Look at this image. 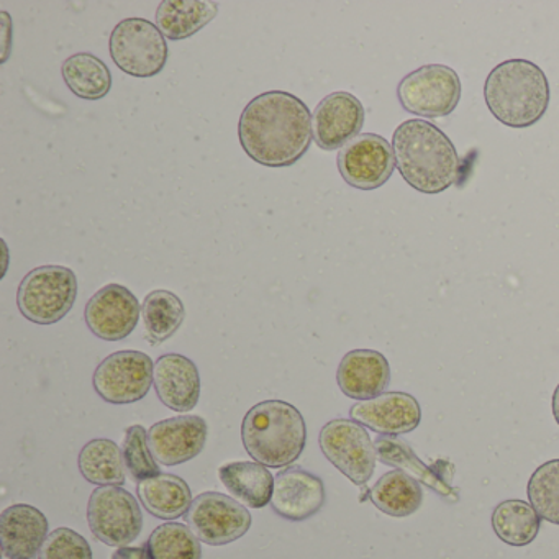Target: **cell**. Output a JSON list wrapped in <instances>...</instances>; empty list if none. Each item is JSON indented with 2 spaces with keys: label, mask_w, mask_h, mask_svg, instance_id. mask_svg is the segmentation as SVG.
I'll list each match as a JSON object with an SVG mask.
<instances>
[{
  "label": "cell",
  "mask_w": 559,
  "mask_h": 559,
  "mask_svg": "<svg viewBox=\"0 0 559 559\" xmlns=\"http://www.w3.org/2000/svg\"><path fill=\"white\" fill-rule=\"evenodd\" d=\"M526 492L538 515L559 525V460L542 464L530 477Z\"/></svg>",
  "instance_id": "obj_31"
},
{
  "label": "cell",
  "mask_w": 559,
  "mask_h": 559,
  "mask_svg": "<svg viewBox=\"0 0 559 559\" xmlns=\"http://www.w3.org/2000/svg\"><path fill=\"white\" fill-rule=\"evenodd\" d=\"M140 502L156 519L176 520L191 509L192 492L185 479L176 474L159 473L136 484Z\"/></svg>",
  "instance_id": "obj_21"
},
{
  "label": "cell",
  "mask_w": 559,
  "mask_h": 559,
  "mask_svg": "<svg viewBox=\"0 0 559 559\" xmlns=\"http://www.w3.org/2000/svg\"><path fill=\"white\" fill-rule=\"evenodd\" d=\"M87 522L99 542L122 548L142 533L143 513L135 497L122 486H99L91 493Z\"/></svg>",
  "instance_id": "obj_8"
},
{
  "label": "cell",
  "mask_w": 559,
  "mask_h": 559,
  "mask_svg": "<svg viewBox=\"0 0 559 559\" xmlns=\"http://www.w3.org/2000/svg\"><path fill=\"white\" fill-rule=\"evenodd\" d=\"M142 317L146 338L153 345H159L181 329L186 319V307L171 290H153L143 300Z\"/></svg>",
  "instance_id": "obj_28"
},
{
  "label": "cell",
  "mask_w": 559,
  "mask_h": 559,
  "mask_svg": "<svg viewBox=\"0 0 559 559\" xmlns=\"http://www.w3.org/2000/svg\"><path fill=\"white\" fill-rule=\"evenodd\" d=\"M374 447L376 453H378V457L382 463L404 471L414 479L417 477L420 483L427 484L430 489L441 493V496H450L451 489L447 486V483L438 474H435L431 467L421 463L405 441L394 437H385L384 435V437H379L374 441Z\"/></svg>",
  "instance_id": "obj_29"
},
{
  "label": "cell",
  "mask_w": 559,
  "mask_h": 559,
  "mask_svg": "<svg viewBox=\"0 0 559 559\" xmlns=\"http://www.w3.org/2000/svg\"><path fill=\"white\" fill-rule=\"evenodd\" d=\"M397 97L408 114L440 119L453 114L460 104V76L444 64H425L399 83Z\"/></svg>",
  "instance_id": "obj_7"
},
{
  "label": "cell",
  "mask_w": 559,
  "mask_h": 559,
  "mask_svg": "<svg viewBox=\"0 0 559 559\" xmlns=\"http://www.w3.org/2000/svg\"><path fill=\"white\" fill-rule=\"evenodd\" d=\"M336 382L346 397L371 401L384 394L391 382V366L382 353L374 349H353L343 356L336 371Z\"/></svg>",
  "instance_id": "obj_18"
},
{
  "label": "cell",
  "mask_w": 559,
  "mask_h": 559,
  "mask_svg": "<svg viewBox=\"0 0 559 559\" xmlns=\"http://www.w3.org/2000/svg\"><path fill=\"white\" fill-rule=\"evenodd\" d=\"M552 415H555V420L559 425V384L556 388L555 394H552Z\"/></svg>",
  "instance_id": "obj_35"
},
{
  "label": "cell",
  "mask_w": 559,
  "mask_h": 559,
  "mask_svg": "<svg viewBox=\"0 0 559 559\" xmlns=\"http://www.w3.org/2000/svg\"><path fill=\"white\" fill-rule=\"evenodd\" d=\"M349 417L376 433L397 437L411 433L420 425L421 408L414 395L405 392H384L371 401L353 405L349 408Z\"/></svg>",
  "instance_id": "obj_16"
},
{
  "label": "cell",
  "mask_w": 559,
  "mask_h": 559,
  "mask_svg": "<svg viewBox=\"0 0 559 559\" xmlns=\"http://www.w3.org/2000/svg\"><path fill=\"white\" fill-rule=\"evenodd\" d=\"M365 126V107L349 93H333L313 112V140L319 148L335 152L359 136Z\"/></svg>",
  "instance_id": "obj_14"
},
{
  "label": "cell",
  "mask_w": 559,
  "mask_h": 559,
  "mask_svg": "<svg viewBox=\"0 0 559 559\" xmlns=\"http://www.w3.org/2000/svg\"><path fill=\"white\" fill-rule=\"evenodd\" d=\"M186 522L202 543L224 546L247 535L251 513L247 507L225 493L204 492L192 500Z\"/></svg>",
  "instance_id": "obj_11"
},
{
  "label": "cell",
  "mask_w": 559,
  "mask_h": 559,
  "mask_svg": "<svg viewBox=\"0 0 559 559\" xmlns=\"http://www.w3.org/2000/svg\"><path fill=\"white\" fill-rule=\"evenodd\" d=\"M207 424L199 415H181L158 421L148 430L150 450L163 466L188 463L204 450Z\"/></svg>",
  "instance_id": "obj_15"
},
{
  "label": "cell",
  "mask_w": 559,
  "mask_h": 559,
  "mask_svg": "<svg viewBox=\"0 0 559 559\" xmlns=\"http://www.w3.org/2000/svg\"><path fill=\"white\" fill-rule=\"evenodd\" d=\"M47 536V516L27 503H15L0 516V542L8 559L37 558Z\"/></svg>",
  "instance_id": "obj_20"
},
{
  "label": "cell",
  "mask_w": 559,
  "mask_h": 559,
  "mask_svg": "<svg viewBox=\"0 0 559 559\" xmlns=\"http://www.w3.org/2000/svg\"><path fill=\"white\" fill-rule=\"evenodd\" d=\"M490 522L500 542L510 546H526L538 536L542 516L532 503L510 499L493 509Z\"/></svg>",
  "instance_id": "obj_27"
},
{
  "label": "cell",
  "mask_w": 559,
  "mask_h": 559,
  "mask_svg": "<svg viewBox=\"0 0 559 559\" xmlns=\"http://www.w3.org/2000/svg\"><path fill=\"white\" fill-rule=\"evenodd\" d=\"M241 148L258 165L289 168L313 142L309 107L286 91H270L250 100L238 122Z\"/></svg>",
  "instance_id": "obj_1"
},
{
  "label": "cell",
  "mask_w": 559,
  "mask_h": 559,
  "mask_svg": "<svg viewBox=\"0 0 559 559\" xmlns=\"http://www.w3.org/2000/svg\"><path fill=\"white\" fill-rule=\"evenodd\" d=\"M325 499V486L319 476L302 467H287L274 479L271 507L283 519L302 522L319 513Z\"/></svg>",
  "instance_id": "obj_17"
},
{
  "label": "cell",
  "mask_w": 559,
  "mask_h": 559,
  "mask_svg": "<svg viewBox=\"0 0 559 559\" xmlns=\"http://www.w3.org/2000/svg\"><path fill=\"white\" fill-rule=\"evenodd\" d=\"M146 551L150 559H202L201 539L189 526L176 522L153 530Z\"/></svg>",
  "instance_id": "obj_30"
},
{
  "label": "cell",
  "mask_w": 559,
  "mask_h": 559,
  "mask_svg": "<svg viewBox=\"0 0 559 559\" xmlns=\"http://www.w3.org/2000/svg\"><path fill=\"white\" fill-rule=\"evenodd\" d=\"M484 99L490 114L503 126L528 129L548 110V80L532 61H503L487 76Z\"/></svg>",
  "instance_id": "obj_3"
},
{
  "label": "cell",
  "mask_w": 559,
  "mask_h": 559,
  "mask_svg": "<svg viewBox=\"0 0 559 559\" xmlns=\"http://www.w3.org/2000/svg\"><path fill=\"white\" fill-rule=\"evenodd\" d=\"M336 165L346 185L361 191L381 188L397 168L391 143L376 133H361L343 146Z\"/></svg>",
  "instance_id": "obj_12"
},
{
  "label": "cell",
  "mask_w": 559,
  "mask_h": 559,
  "mask_svg": "<svg viewBox=\"0 0 559 559\" xmlns=\"http://www.w3.org/2000/svg\"><path fill=\"white\" fill-rule=\"evenodd\" d=\"M241 440L257 463L286 467L299 460L306 448V420L289 402H260L245 415Z\"/></svg>",
  "instance_id": "obj_4"
},
{
  "label": "cell",
  "mask_w": 559,
  "mask_h": 559,
  "mask_svg": "<svg viewBox=\"0 0 559 559\" xmlns=\"http://www.w3.org/2000/svg\"><path fill=\"white\" fill-rule=\"evenodd\" d=\"M159 401L176 412H189L201 397V376L192 359L178 353L159 356L153 376Z\"/></svg>",
  "instance_id": "obj_19"
},
{
  "label": "cell",
  "mask_w": 559,
  "mask_h": 559,
  "mask_svg": "<svg viewBox=\"0 0 559 559\" xmlns=\"http://www.w3.org/2000/svg\"><path fill=\"white\" fill-rule=\"evenodd\" d=\"M217 14L218 5L207 0H165L156 11V27L168 40H186L211 24Z\"/></svg>",
  "instance_id": "obj_22"
},
{
  "label": "cell",
  "mask_w": 559,
  "mask_h": 559,
  "mask_svg": "<svg viewBox=\"0 0 559 559\" xmlns=\"http://www.w3.org/2000/svg\"><path fill=\"white\" fill-rule=\"evenodd\" d=\"M155 362L142 352H117L107 356L94 372L97 395L109 404L142 401L153 384Z\"/></svg>",
  "instance_id": "obj_10"
},
{
  "label": "cell",
  "mask_w": 559,
  "mask_h": 559,
  "mask_svg": "<svg viewBox=\"0 0 559 559\" xmlns=\"http://www.w3.org/2000/svg\"><path fill=\"white\" fill-rule=\"evenodd\" d=\"M110 57L119 70L133 78H153L168 61L165 35L146 19H126L110 35Z\"/></svg>",
  "instance_id": "obj_6"
},
{
  "label": "cell",
  "mask_w": 559,
  "mask_h": 559,
  "mask_svg": "<svg viewBox=\"0 0 559 559\" xmlns=\"http://www.w3.org/2000/svg\"><path fill=\"white\" fill-rule=\"evenodd\" d=\"M38 559H93V549L83 535L61 526L47 536Z\"/></svg>",
  "instance_id": "obj_33"
},
{
  "label": "cell",
  "mask_w": 559,
  "mask_h": 559,
  "mask_svg": "<svg viewBox=\"0 0 559 559\" xmlns=\"http://www.w3.org/2000/svg\"><path fill=\"white\" fill-rule=\"evenodd\" d=\"M392 148L402 178L421 194H440L460 178L461 162L453 142L427 120L401 123Z\"/></svg>",
  "instance_id": "obj_2"
},
{
  "label": "cell",
  "mask_w": 559,
  "mask_h": 559,
  "mask_svg": "<svg viewBox=\"0 0 559 559\" xmlns=\"http://www.w3.org/2000/svg\"><path fill=\"white\" fill-rule=\"evenodd\" d=\"M319 444L326 460L356 486H365L374 474L378 453L368 430L358 421H329L320 430Z\"/></svg>",
  "instance_id": "obj_9"
},
{
  "label": "cell",
  "mask_w": 559,
  "mask_h": 559,
  "mask_svg": "<svg viewBox=\"0 0 559 559\" xmlns=\"http://www.w3.org/2000/svg\"><path fill=\"white\" fill-rule=\"evenodd\" d=\"M61 74L71 93L80 99H104L112 90L109 68L93 53H76L67 58L61 67Z\"/></svg>",
  "instance_id": "obj_25"
},
{
  "label": "cell",
  "mask_w": 559,
  "mask_h": 559,
  "mask_svg": "<svg viewBox=\"0 0 559 559\" xmlns=\"http://www.w3.org/2000/svg\"><path fill=\"white\" fill-rule=\"evenodd\" d=\"M218 477L228 492L250 509H263L271 503L274 477L263 464L235 461L222 466L218 469Z\"/></svg>",
  "instance_id": "obj_23"
},
{
  "label": "cell",
  "mask_w": 559,
  "mask_h": 559,
  "mask_svg": "<svg viewBox=\"0 0 559 559\" xmlns=\"http://www.w3.org/2000/svg\"><path fill=\"white\" fill-rule=\"evenodd\" d=\"M371 502L385 515L402 519L420 509L424 490L417 479L404 471L395 469L385 473L372 487Z\"/></svg>",
  "instance_id": "obj_24"
},
{
  "label": "cell",
  "mask_w": 559,
  "mask_h": 559,
  "mask_svg": "<svg viewBox=\"0 0 559 559\" xmlns=\"http://www.w3.org/2000/svg\"><path fill=\"white\" fill-rule=\"evenodd\" d=\"M140 313L142 307L132 290L120 284H107L91 297L84 317L97 338L119 342L135 330Z\"/></svg>",
  "instance_id": "obj_13"
},
{
  "label": "cell",
  "mask_w": 559,
  "mask_h": 559,
  "mask_svg": "<svg viewBox=\"0 0 559 559\" xmlns=\"http://www.w3.org/2000/svg\"><path fill=\"white\" fill-rule=\"evenodd\" d=\"M78 277L73 270L57 264L35 267L22 280L17 306L22 316L37 325H53L73 309Z\"/></svg>",
  "instance_id": "obj_5"
},
{
  "label": "cell",
  "mask_w": 559,
  "mask_h": 559,
  "mask_svg": "<svg viewBox=\"0 0 559 559\" xmlns=\"http://www.w3.org/2000/svg\"><path fill=\"white\" fill-rule=\"evenodd\" d=\"M78 466L84 479L97 486H123L126 484V463L122 450L109 438L91 440L81 450Z\"/></svg>",
  "instance_id": "obj_26"
},
{
  "label": "cell",
  "mask_w": 559,
  "mask_h": 559,
  "mask_svg": "<svg viewBox=\"0 0 559 559\" xmlns=\"http://www.w3.org/2000/svg\"><path fill=\"white\" fill-rule=\"evenodd\" d=\"M112 559H150L148 551L142 546H122L112 555Z\"/></svg>",
  "instance_id": "obj_34"
},
{
  "label": "cell",
  "mask_w": 559,
  "mask_h": 559,
  "mask_svg": "<svg viewBox=\"0 0 559 559\" xmlns=\"http://www.w3.org/2000/svg\"><path fill=\"white\" fill-rule=\"evenodd\" d=\"M123 463L130 476L140 483L148 477L158 476V461L150 450L148 431L142 425L127 428L122 444Z\"/></svg>",
  "instance_id": "obj_32"
}]
</instances>
